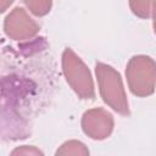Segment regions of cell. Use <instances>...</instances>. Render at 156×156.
Segmentation results:
<instances>
[{
    "mask_svg": "<svg viewBox=\"0 0 156 156\" xmlns=\"http://www.w3.org/2000/svg\"><path fill=\"white\" fill-rule=\"evenodd\" d=\"M83 133L93 140H104L108 138L115 127V119L111 112L102 107L87 110L80 119Z\"/></svg>",
    "mask_w": 156,
    "mask_h": 156,
    "instance_id": "5",
    "label": "cell"
},
{
    "mask_svg": "<svg viewBox=\"0 0 156 156\" xmlns=\"http://www.w3.org/2000/svg\"><path fill=\"white\" fill-rule=\"evenodd\" d=\"M129 9L133 15L143 20L156 17V0H129Z\"/></svg>",
    "mask_w": 156,
    "mask_h": 156,
    "instance_id": "6",
    "label": "cell"
},
{
    "mask_svg": "<svg viewBox=\"0 0 156 156\" xmlns=\"http://www.w3.org/2000/svg\"><path fill=\"white\" fill-rule=\"evenodd\" d=\"M40 30V26L28 15L23 7H15L4 20V33L7 38L22 41L33 39Z\"/></svg>",
    "mask_w": 156,
    "mask_h": 156,
    "instance_id": "4",
    "label": "cell"
},
{
    "mask_svg": "<svg viewBox=\"0 0 156 156\" xmlns=\"http://www.w3.org/2000/svg\"><path fill=\"white\" fill-rule=\"evenodd\" d=\"M12 155H43V151H40L39 149H35L34 146H22L18 149H15L12 152Z\"/></svg>",
    "mask_w": 156,
    "mask_h": 156,
    "instance_id": "9",
    "label": "cell"
},
{
    "mask_svg": "<svg viewBox=\"0 0 156 156\" xmlns=\"http://www.w3.org/2000/svg\"><path fill=\"white\" fill-rule=\"evenodd\" d=\"M126 78L130 93L138 98H146L155 93L156 61L147 55H134L126 67Z\"/></svg>",
    "mask_w": 156,
    "mask_h": 156,
    "instance_id": "3",
    "label": "cell"
},
{
    "mask_svg": "<svg viewBox=\"0 0 156 156\" xmlns=\"http://www.w3.org/2000/svg\"><path fill=\"white\" fill-rule=\"evenodd\" d=\"M27 9L37 17L46 16L52 7V0H22Z\"/></svg>",
    "mask_w": 156,
    "mask_h": 156,
    "instance_id": "8",
    "label": "cell"
},
{
    "mask_svg": "<svg viewBox=\"0 0 156 156\" xmlns=\"http://www.w3.org/2000/svg\"><path fill=\"white\" fill-rule=\"evenodd\" d=\"M13 2V0H1V12H5L6 9Z\"/></svg>",
    "mask_w": 156,
    "mask_h": 156,
    "instance_id": "10",
    "label": "cell"
},
{
    "mask_svg": "<svg viewBox=\"0 0 156 156\" xmlns=\"http://www.w3.org/2000/svg\"><path fill=\"white\" fill-rule=\"evenodd\" d=\"M154 21H152V28H154V32H155V34H156V17L155 18H152Z\"/></svg>",
    "mask_w": 156,
    "mask_h": 156,
    "instance_id": "11",
    "label": "cell"
},
{
    "mask_svg": "<svg viewBox=\"0 0 156 156\" xmlns=\"http://www.w3.org/2000/svg\"><path fill=\"white\" fill-rule=\"evenodd\" d=\"M62 72L71 89L82 100H94L95 85L91 72L84 61L71 49L66 48L61 57Z\"/></svg>",
    "mask_w": 156,
    "mask_h": 156,
    "instance_id": "2",
    "label": "cell"
},
{
    "mask_svg": "<svg viewBox=\"0 0 156 156\" xmlns=\"http://www.w3.org/2000/svg\"><path fill=\"white\" fill-rule=\"evenodd\" d=\"M95 74L102 101L117 113L129 116V104L121 73L107 63L96 62Z\"/></svg>",
    "mask_w": 156,
    "mask_h": 156,
    "instance_id": "1",
    "label": "cell"
},
{
    "mask_svg": "<svg viewBox=\"0 0 156 156\" xmlns=\"http://www.w3.org/2000/svg\"><path fill=\"white\" fill-rule=\"evenodd\" d=\"M56 155H89V150L79 140H68L57 149Z\"/></svg>",
    "mask_w": 156,
    "mask_h": 156,
    "instance_id": "7",
    "label": "cell"
}]
</instances>
